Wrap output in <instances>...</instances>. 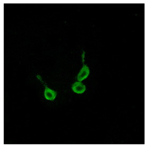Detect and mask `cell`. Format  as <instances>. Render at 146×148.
I'll return each mask as SVG.
<instances>
[{
    "mask_svg": "<svg viewBox=\"0 0 146 148\" xmlns=\"http://www.w3.org/2000/svg\"><path fill=\"white\" fill-rule=\"evenodd\" d=\"M84 53L83 54V63H84V66L82 68L81 71L79 73L78 75V80L81 82L83 80L87 78L88 75L89 74V68L86 65L84 64Z\"/></svg>",
    "mask_w": 146,
    "mask_h": 148,
    "instance_id": "6da1fadb",
    "label": "cell"
},
{
    "mask_svg": "<svg viewBox=\"0 0 146 148\" xmlns=\"http://www.w3.org/2000/svg\"><path fill=\"white\" fill-rule=\"evenodd\" d=\"M72 90L77 93H82L86 90V87L84 84L80 82H75L72 86Z\"/></svg>",
    "mask_w": 146,
    "mask_h": 148,
    "instance_id": "7a4b0ae2",
    "label": "cell"
},
{
    "mask_svg": "<svg viewBox=\"0 0 146 148\" xmlns=\"http://www.w3.org/2000/svg\"><path fill=\"white\" fill-rule=\"evenodd\" d=\"M44 95L46 99L49 100H53L56 97V92L54 91L51 90V89H49L46 86Z\"/></svg>",
    "mask_w": 146,
    "mask_h": 148,
    "instance_id": "3957f363",
    "label": "cell"
}]
</instances>
